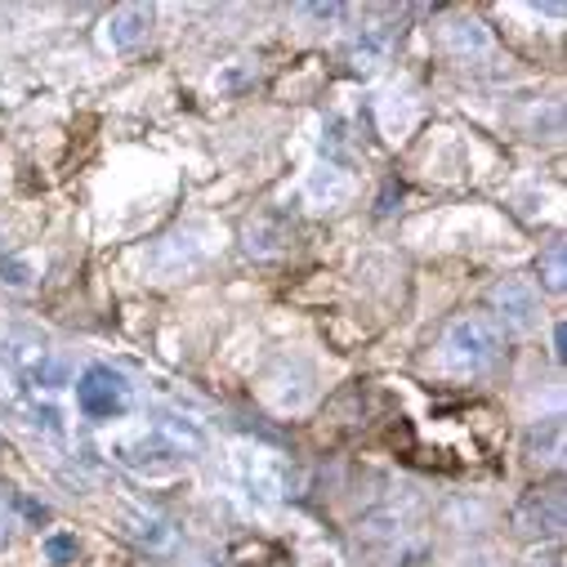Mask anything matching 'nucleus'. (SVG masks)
<instances>
[{"label":"nucleus","instance_id":"f257e3e1","mask_svg":"<svg viewBox=\"0 0 567 567\" xmlns=\"http://www.w3.org/2000/svg\"><path fill=\"white\" fill-rule=\"evenodd\" d=\"M206 452V430L184 415H162L134 434L112 439V461H121L134 474H171L184 461H197Z\"/></svg>","mask_w":567,"mask_h":567},{"label":"nucleus","instance_id":"f03ea898","mask_svg":"<svg viewBox=\"0 0 567 567\" xmlns=\"http://www.w3.org/2000/svg\"><path fill=\"white\" fill-rule=\"evenodd\" d=\"M501 358V331L487 318H456L439 344V371L456 380H474L492 371Z\"/></svg>","mask_w":567,"mask_h":567},{"label":"nucleus","instance_id":"7ed1b4c3","mask_svg":"<svg viewBox=\"0 0 567 567\" xmlns=\"http://www.w3.org/2000/svg\"><path fill=\"white\" fill-rule=\"evenodd\" d=\"M233 478L255 505H277V501H287L291 487H296V474H291L287 456H277L268 447H241L233 456Z\"/></svg>","mask_w":567,"mask_h":567},{"label":"nucleus","instance_id":"20e7f679","mask_svg":"<svg viewBox=\"0 0 567 567\" xmlns=\"http://www.w3.org/2000/svg\"><path fill=\"white\" fill-rule=\"evenodd\" d=\"M0 358L10 362L14 375H23L32 384H45V389H59L68 380L63 358H54V349L41 336H28V331H10L6 340H0Z\"/></svg>","mask_w":567,"mask_h":567},{"label":"nucleus","instance_id":"39448f33","mask_svg":"<svg viewBox=\"0 0 567 567\" xmlns=\"http://www.w3.org/2000/svg\"><path fill=\"white\" fill-rule=\"evenodd\" d=\"M134 402L130 393V380L112 367H85L81 380H76V411L85 420H116L125 415Z\"/></svg>","mask_w":567,"mask_h":567},{"label":"nucleus","instance_id":"423d86ee","mask_svg":"<svg viewBox=\"0 0 567 567\" xmlns=\"http://www.w3.org/2000/svg\"><path fill=\"white\" fill-rule=\"evenodd\" d=\"M210 250H215V241H210V228H202V224H188V228H179V233L162 237V241L153 246L148 264H153V272H157L162 281H171V277H184V272L202 268V264L210 259Z\"/></svg>","mask_w":567,"mask_h":567},{"label":"nucleus","instance_id":"0eeeda50","mask_svg":"<svg viewBox=\"0 0 567 567\" xmlns=\"http://www.w3.org/2000/svg\"><path fill=\"white\" fill-rule=\"evenodd\" d=\"M492 309L505 322V331H536V322H540V296L523 277L496 281L492 287Z\"/></svg>","mask_w":567,"mask_h":567},{"label":"nucleus","instance_id":"6e6552de","mask_svg":"<svg viewBox=\"0 0 567 567\" xmlns=\"http://www.w3.org/2000/svg\"><path fill=\"white\" fill-rule=\"evenodd\" d=\"M148 32H153V10H144V6H125V10H116L112 19H107V45L116 50V54H134L138 45L148 41Z\"/></svg>","mask_w":567,"mask_h":567},{"label":"nucleus","instance_id":"1a4fd4ad","mask_svg":"<svg viewBox=\"0 0 567 567\" xmlns=\"http://www.w3.org/2000/svg\"><path fill=\"white\" fill-rule=\"evenodd\" d=\"M389 50H393V32L389 28H362L353 37V45H349V63H353V72H375L389 59Z\"/></svg>","mask_w":567,"mask_h":567},{"label":"nucleus","instance_id":"9d476101","mask_svg":"<svg viewBox=\"0 0 567 567\" xmlns=\"http://www.w3.org/2000/svg\"><path fill=\"white\" fill-rule=\"evenodd\" d=\"M121 523H125V532H130L134 540H144L148 549H166V545H171L166 518L153 514V509H144V505H125V509H121Z\"/></svg>","mask_w":567,"mask_h":567},{"label":"nucleus","instance_id":"9b49d317","mask_svg":"<svg viewBox=\"0 0 567 567\" xmlns=\"http://www.w3.org/2000/svg\"><path fill=\"white\" fill-rule=\"evenodd\" d=\"M287 246H291V228H281L272 215H264V219H255L246 228V250L259 255V259H272V255H281Z\"/></svg>","mask_w":567,"mask_h":567},{"label":"nucleus","instance_id":"f8f14e48","mask_svg":"<svg viewBox=\"0 0 567 567\" xmlns=\"http://www.w3.org/2000/svg\"><path fill=\"white\" fill-rule=\"evenodd\" d=\"M305 197L318 202V206H340V202L349 197V179H344V171H336V166H318V171L309 175V184H305Z\"/></svg>","mask_w":567,"mask_h":567},{"label":"nucleus","instance_id":"ddd939ff","mask_svg":"<svg viewBox=\"0 0 567 567\" xmlns=\"http://www.w3.org/2000/svg\"><path fill=\"white\" fill-rule=\"evenodd\" d=\"M523 523H527V532H545V536H558V527H563V496L558 492H545V505H540V496L523 509Z\"/></svg>","mask_w":567,"mask_h":567},{"label":"nucleus","instance_id":"4468645a","mask_svg":"<svg viewBox=\"0 0 567 567\" xmlns=\"http://www.w3.org/2000/svg\"><path fill=\"white\" fill-rule=\"evenodd\" d=\"M447 45H452L461 59H470V54H483V50H487V32H483L478 23H452V28H447Z\"/></svg>","mask_w":567,"mask_h":567},{"label":"nucleus","instance_id":"2eb2a0df","mask_svg":"<svg viewBox=\"0 0 567 567\" xmlns=\"http://www.w3.org/2000/svg\"><path fill=\"white\" fill-rule=\"evenodd\" d=\"M540 277L549 291H563L567 287V268H563V241H549L545 255H540Z\"/></svg>","mask_w":567,"mask_h":567},{"label":"nucleus","instance_id":"dca6fc26","mask_svg":"<svg viewBox=\"0 0 567 567\" xmlns=\"http://www.w3.org/2000/svg\"><path fill=\"white\" fill-rule=\"evenodd\" d=\"M72 549H76V540H68V536L45 540V554H50V558H63V554H72Z\"/></svg>","mask_w":567,"mask_h":567},{"label":"nucleus","instance_id":"f3484780","mask_svg":"<svg viewBox=\"0 0 567 567\" xmlns=\"http://www.w3.org/2000/svg\"><path fill=\"white\" fill-rule=\"evenodd\" d=\"M10 536V509H6V492H0V540Z\"/></svg>","mask_w":567,"mask_h":567}]
</instances>
